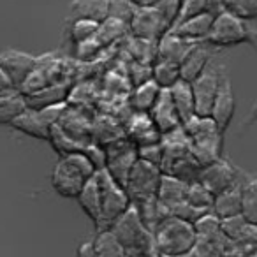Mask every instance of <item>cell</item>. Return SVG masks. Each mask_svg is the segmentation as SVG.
<instances>
[{
  "instance_id": "1",
  "label": "cell",
  "mask_w": 257,
  "mask_h": 257,
  "mask_svg": "<svg viewBox=\"0 0 257 257\" xmlns=\"http://www.w3.org/2000/svg\"><path fill=\"white\" fill-rule=\"evenodd\" d=\"M95 168L83 152L60 157L51 173V187L62 197H76L95 176Z\"/></svg>"
},
{
  "instance_id": "2",
  "label": "cell",
  "mask_w": 257,
  "mask_h": 257,
  "mask_svg": "<svg viewBox=\"0 0 257 257\" xmlns=\"http://www.w3.org/2000/svg\"><path fill=\"white\" fill-rule=\"evenodd\" d=\"M183 128L189 136L194 157L201 164V168H206L211 162L222 159L224 133L210 116H194L183 125Z\"/></svg>"
},
{
  "instance_id": "3",
  "label": "cell",
  "mask_w": 257,
  "mask_h": 257,
  "mask_svg": "<svg viewBox=\"0 0 257 257\" xmlns=\"http://www.w3.org/2000/svg\"><path fill=\"white\" fill-rule=\"evenodd\" d=\"M109 229L121 243L127 255L148 257L157 253L155 252L154 232L143 224L140 213L134 206H131L120 218H116Z\"/></svg>"
},
{
  "instance_id": "4",
  "label": "cell",
  "mask_w": 257,
  "mask_h": 257,
  "mask_svg": "<svg viewBox=\"0 0 257 257\" xmlns=\"http://www.w3.org/2000/svg\"><path fill=\"white\" fill-rule=\"evenodd\" d=\"M154 239L159 257H183L196 245L197 232L192 222L169 215L155 227Z\"/></svg>"
},
{
  "instance_id": "5",
  "label": "cell",
  "mask_w": 257,
  "mask_h": 257,
  "mask_svg": "<svg viewBox=\"0 0 257 257\" xmlns=\"http://www.w3.org/2000/svg\"><path fill=\"white\" fill-rule=\"evenodd\" d=\"M95 180L100 189V222L97 229L102 231V229H109L116 218H120L133 206V201L128 197L125 187L114 182L106 169L97 171Z\"/></svg>"
},
{
  "instance_id": "6",
  "label": "cell",
  "mask_w": 257,
  "mask_h": 257,
  "mask_svg": "<svg viewBox=\"0 0 257 257\" xmlns=\"http://www.w3.org/2000/svg\"><path fill=\"white\" fill-rule=\"evenodd\" d=\"M162 176H164V173H162V169L159 166H154L150 162L138 159L134 168L131 169L127 183H125V190H127L133 204L157 197Z\"/></svg>"
},
{
  "instance_id": "7",
  "label": "cell",
  "mask_w": 257,
  "mask_h": 257,
  "mask_svg": "<svg viewBox=\"0 0 257 257\" xmlns=\"http://www.w3.org/2000/svg\"><path fill=\"white\" fill-rule=\"evenodd\" d=\"M65 107H67V104L44 107V109H29L27 107L25 113L20 114L11 123V127H15L16 131H20L23 134L37 138V140L50 141L51 128H53V125H57L60 121Z\"/></svg>"
},
{
  "instance_id": "8",
  "label": "cell",
  "mask_w": 257,
  "mask_h": 257,
  "mask_svg": "<svg viewBox=\"0 0 257 257\" xmlns=\"http://www.w3.org/2000/svg\"><path fill=\"white\" fill-rule=\"evenodd\" d=\"M248 29L246 23L236 16L222 11L215 16L211 32L206 39V44L211 48H232L238 44L248 43Z\"/></svg>"
},
{
  "instance_id": "9",
  "label": "cell",
  "mask_w": 257,
  "mask_h": 257,
  "mask_svg": "<svg viewBox=\"0 0 257 257\" xmlns=\"http://www.w3.org/2000/svg\"><path fill=\"white\" fill-rule=\"evenodd\" d=\"M107 154V166L106 171L111 175L114 182H118L121 187H125L127 178L131 175V169L134 168L138 157V147L128 141L127 136L120 138V140L113 141V143L104 147Z\"/></svg>"
},
{
  "instance_id": "10",
  "label": "cell",
  "mask_w": 257,
  "mask_h": 257,
  "mask_svg": "<svg viewBox=\"0 0 257 257\" xmlns=\"http://www.w3.org/2000/svg\"><path fill=\"white\" fill-rule=\"evenodd\" d=\"M222 67L217 65H208V69L190 83L194 93V100H196V114L197 116H210L213 102L217 99V93L220 90L222 78H224V71Z\"/></svg>"
},
{
  "instance_id": "11",
  "label": "cell",
  "mask_w": 257,
  "mask_h": 257,
  "mask_svg": "<svg viewBox=\"0 0 257 257\" xmlns=\"http://www.w3.org/2000/svg\"><path fill=\"white\" fill-rule=\"evenodd\" d=\"M128 32L136 39L159 43L166 34L171 32V27L155 8H140L128 23Z\"/></svg>"
},
{
  "instance_id": "12",
  "label": "cell",
  "mask_w": 257,
  "mask_h": 257,
  "mask_svg": "<svg viewBox=\"0 0 257 257\" xmlns=\"http://www.w3.org/2000/svg\"><path fill=\"white\" fill-rule=\"evenodd\" d=\"M241 180V171L232 162H229L227 159L222 157L201 169L197 182L203 183L213 196H218V194L225 192V190L231 189L232 185H236Z\"/></svg>"
},
{
  "instance_id": "13",
  "label": "cell",
  "mask_w": 257,
  "mask_h": 257,
  "mask_svg": "<svg viewBox=\"0 0 257 257\" xmlns=\"http://www.w3.org/2000/svg\"><path fill=\"white\" fill-rule=\"evenodd\" d=\"M39 62L41 60L37 57H32L30 53H23L18 50L0 51V69L6 72L9 81L18 92L23 86V83L30 78V74L37 69Z\"/></svg>"
},
{
  "instance_id": "14",
  "label": "cell",
  "mask_w": 257,
  "mask_h": 257,
  "mask_svg": "<svg viewBox=\"0 0 257 257\" xmlns=\"http://www.w3.org/2000/svg\"><path fill=\"white\" fill-rule=\"evenodd\" d=\"M148 114H150L152 121L155 123V127L159 128V133L162 136L173 133V131H176V128H180L183 125L178 116V111H176L175 104H173L169 90H162L157 102H155V106L152 107V111Z\"/></svg>"
},
{
  "instance_id": "15",
  "label": "cell",
  "mask_w": 257,
  "mask_h": 257,
  "mask_svg": "<svg viewBox=\"0 0 257 257\" xmlns=\"http://www.w3.org/2000/svg\"><path fill=\"white\" fill-rule=\"evenodd\" d=\"M234 111H236V99H234V92H232L231 79L224 74L220 90H218L217 99H215L213 107H211L210 118L217 123V127L220 128L222 133H225L229 128V125H231L232 118H234Z\"/></svg>"
},
{
  "instance_id": "16",
  "label": "cell",
  "mask_w": 257,
  "mask_h": 257,
  "mask_svg": "<svg viewBox=\"0 0 257 257\" xmlns=\"http://www.w3.org/2000/svg\"><path fill=\"white\" fill-rule=\"evenodd\" d=\"M125 136L136 147H145V145L162 141V134L159 133V128L155 127L148 113H133L131 120L127 121Z\"/></svg>"
},
{
  "instance_id": "17",
  "label": "cell",
  "mask_w": 257,
  "mask_h": 257,
  "mask_svg": "<svg viewBox=\"0 0 257 257\" xmlns=\"http://www.w3.org/2000/svg\"><path fill=\"white\" fill-rule=\"evenodd\" d=\"M243 182H238L227 189L225 192L215 196L213 206H211V213L218 218V220H227L232 217H239L243 211Z\"/></svg>"
},
{
  "instance_id": "18",
  "label": "cell",
  "mask_w": 257,
  "mask_h": 257,
  "mask_svg": "<svg viewBox=\"0 0 257 257\" xmlns=\"http://www.w3.org/2000/svg\"><path fill=\"white\" fill-rule=\"evenodd\" d=\"M215 15L211 13H204L199 15L196 18L185 20V22H180L173 27L171 34L182 37V39L189 41V43L199 44V43H206L208 36L211 32V25H213Z\"/></svg>"
},
{
  "instance_id": "19",
  "label": "cell",
  "mask_w": 257,
  "mask_h": 257,
  "mask_svg": "<svg viewBox=\"0 0 257 257\" xmlns=\"http://www.w3.org/2000/svg\"><path fill=\"white\" fill-rule=\"evenodd\" d=\"M210 44L199 43L194 46V50L189 53V57L182 62L180 65V74H182V81L192 83L194 79H197L204 71L208 69V65L211 64V50Z\"/></svg>"
},
{
  "instance_id": "20",
  "label": "cell",
  "mask_w": 257,
  "mask_h": 257,
  "mask_svg": "<svg viewBox=\"0 0 257 257\" xmlns=\"http://www.w3.org/2000/svg\"><path fill=\"white\" fill-rule=\"evenodd\" d=\"M196 44L175 36V34H166L157 43V60L171 62V64L182 65V62L189 57Z\"/></svg>"
},
{
  "instance_id": "21",
  "label": "cell",
  "mask_w": 257,
  "mask_h": 257,
  "mask_svg": "<svg viewBox=\"0 0 257 257\" xmlns=\"http://www.w3.org/2000/svg\"><path fill=\"white\" fill-rule=\"evenodd\" d=\"M67 97H69L67 83H53V85L41 88L39 92L25 95V102L29 109H44V107L65 104Z\"/></svg>"
},
{
  "instance_id": "22",
  "label": "cell",
  "mask_w": 257,
  "mask_h": 257,
  "mask_svg": "<svg viewBox=\"0 0 257 257\" xmlns=\"http://www.w3.org/2000/svg\"><path fill=\"white\" fill-rule=\"evenodd\" d=\"M187 190H189V183L187 182L175 178V176L164 175L162 176L161 187H159L157 199L161 201V204L171 215V211L176 206H180V204L187 201Z\"/></svg>"
},
{
  "instance_id": "23",
  "label": "cell",
  "mask_w": 257,
  "mask_h": 257,
  "mask_svg": "<svg viewBox=\"0 0 257 257\" xmlns=\"http://www.w3.org/2000/svg\"><path fill=\"white\" fill-rule=\"evenodd\" d=\"M69 13L71 20H92L102 23L109 18V0H72Z\"/></svg>"
},
{
  "instance_id": "24",
  "label": "cell",
  "mask_w": 257,
  "mask_h": 257,
  "mask_svg": "<svg viewBox=\"0 0 257 257\" xmlns=\"http://www.w3.org/2000/svg\"><path fill=\"white\" fill-rule=\"evenodd\" d=\"M171 99L175 104L176 111H178V116L182 120V123L185 125L187 121H190L196 114V100H194L192 86L187 81H178L171 90Z\"/></svg>"
},
{
  "instance_id": "25",
  "label": "cell",
  "mask_w": 257,
  "mask_h": 257,
  "mask_svg": "<svg viewBox=\"0 0 257 257\" xmlns=\"http://www.w3.org/2000/svg\"><path fill=\"white\" fill-rule=\"evenodd\" d=\"M161 92H162V88L154 79L145 83V85L134 86L133 93L128 97V106H131L133 113H150L152 107L157 102Z\"/></svg>"
},
{
  "instance_id": "26",
  "label": "cell",
  "mask_w": 257,
  "mask_h": 257,
  "mask_svg": "<svg viewBox=\"0 0 257 257\" xmlns=\"http://www.w3.org/2000/svg\"><path fill=\"white\" fill-rule=\"evenodd\" d=\"M76 201H78L79 208L85 211L86 217H88L97 227L100 222V189H99V183H97L95 176L86 183L85 189L81 190V194L76 197Z\"/></svg>"
},
{
  "instance_id": "27",
  "label": "cell",
  "mask_w": 257,
  "mask_h": 257,
  "mask_svg": "<svg viewBox=\"0 0 257 257\" xmlns=\"http://www.w3.org/2000/svg\"><path fill=\"white\" fill-rule=\"evenodd\" d=\"M27 111L25 95L18 90L0 95V125H11L22 113Z\"/></svg>"
},
{
  "instance_id": "28",
  "label": "cell",
  "mask_w": 257,
  "mask_h": 257,
  "mask_svg": "<svg viewBox=\"0 0 257 257\" xmlns=\"http://www.w3.org/2000/svg\"><path fill=\"white\" fill-rule=\"evenodd\" d=\"M92 248L95 257H125L123 246L118 241L116 236L111 232V229L97 231L95 238L92 239Z\"/></svg>"
},
{
  "instance_id": "29",
  "label": "cell",
  "mask_w": 257,
  "mask_h": 257,
  "mask_svg": "<svg viewBox=\"0 0 257 257\" xmlns=\"http://www.w3.org/2000/svg\"><path fill=\"white\" fill-rule=\"evenodd\" d=\"M152 79H154L162 90H171L176 83L182 81L180 65L171 64V62H164V60H155Z\"/></svg>"
},
{
  "instance_id": "30",
  "label": "cell",
  "mask_w": 257,
  "mask_h": 257,
  "mask_svg": "<svg viewBox=\"0 0 257 257\" xmlns=\"http://www.w3.org/2000/svg\"><path fill=\"white\" fill-rule=\"evenodd\" d=\"M128 32V25L116 18H107L99 25V32H97L95 39L100 43V46H107V44L114 43V41L121 39L125 34Z\"/></svg>"
},
{
  "instance_id": "31",
  "label": "cell",
  "mask_w": 257,
  "mask_h": 257,
  "mask_svg": "<svg viewBox=\"0 0 257 257\" xmlns=\"http://www.w3.org/2000/svg\"><path fill=\"white\" fill-rule=\"evenodd\" d=\"M215 196L203 185L201 182L189 183V190H187V203L194 206L196 210H201L204 213H210L211 206H213Z\"/></svg>"
},
{
  "instance_id": "32",
  "label": "cell",
  "mask_w": 257,
  "mask_h": 257,
  "mask_svg": "<svg viewBox=\"0 0 257 257\" xmlns=\"http://www.w3.org/2000/svg\"><path fill=\"white\" fill-rule=\"evenodd\" d=\"M222 9L245 23L257 20V0H222Z\"/></svg>"
},
{
  "instance_id": "33",
  "label": "cell",
  "mask_w": 257,
  "mask_h": 257,
  "mask_svg": "<svg viewBox=\"0 0 257 257\" xmlns=\"http://www.w3.org/2000/svg\"><path fill=\"white\" fill-rule=\"evenodd\" d=\"M243 218L257 225V178H245L243 182Z\"/></svg>"
},
{
  "instance_id": "34",
  "label": "cell",
  "mask_w": 257,
  "mask_h": 257,
  "mask_svg": "<svg viewBox=\"0 0 257 257\" xmlns=\"http://www.w3.org/2000/svg\"><path fill=\"white\" fill-rule=\"evenodd\" d=\"M100 23L92 22V20H71V27H69V39L74 44H81L86 41L95 39L97 32H99Z\"/></svg>"
},
{
  "instance_id": "35",
  "label": "cell",
  "mask_w": 257,
  "mask_h": 257,
  "mask_svg": "<svg viewBox=\"0 0 257 257\" xmlns=\"http://www.w3.org/2000/svg\"><path fill=\"white\" fill-rule=\"evenodd\" d=\"M138 6L133 0H109V18H116L123 23H131L138 11Z\"/></svg>"
},
{
  "instance_id": "36",
  "label": "cell",
  "mask_w": 257,
  "mask_h": 257,
  "mask_svg": "<svg viewBox=\"0 0 257 257\" xmlns=\"http://www.w3.org/2000/svg\"><path fill=\"white\" fill-rule=\"evenodd\" d=\"M138 157H140L141 161H147V162H150V164L161 168L162 159H164V145H162V141H159V143L138 147Z\"/></svg>"
},
{
  "instance_id": "37",
  "label": "cell",
  "mask_w": 257,
  "mask_h": 257,
  "mask_svg": "<svg viewBox=\"0 0 257 257\" xmlns=\"http://www.w3.org/2000/svg\"><path fill=\"white\" fill-rule=\"evenodd\" d=\"M154 76V64H147V62H133L131 65V81L134 86L145 85V83L152 81Z\"/></svg>"
},
{
  "instance_id": "38",
  "label": "cell",
  "mask_w": 257,
  "mask_h": 257,
  "mask_svg": "<svg viewBox=\"0 0 257 257\" xmlns=\"http://www.w3.org/2000/svg\"><path fill=\"white\" fill-rule=\"evenodd\" d=\"M159 13L162 15V18L168 22V25L173 27L178 22V15H180V8H182V0H161L157 6H154Z\"/></svg>"
},
{
  "instance_id": "39",
  "label": "cell",
  "mask_w": 257,
  "mask_h": 257,
  "mask_svg": "<svg viewBox=\"0 0 257 257\" xmlns=\"http://www.w3.org/2000/svg\"><path fill=\"white\" fill-rule=\"evenodd\" d=\"M83 154L88 157V161L93 164L95 171H102L107 166V154L104 150V147H100L99 143H88L83 150Z\"/></svg>"
},
{
  "instance_id": "40",
  "label": "cell",
  "mask_w": 257,
  "mask_h": 257,
  "mask_svg": "<svg viewBox=\"0 0 257 257\" xmlns=\"http://www.w3.org/2000/svg\"><path fill=\"white\" fill-rule=\"evenodd\" d=\"M100 43L97 39H92V41H86V43H81V44H76V55H78L81 60H90L93 58L100 50Z\"/></svg>"
},
{
  "instance_id": "41",
  "label": "cell",
  "mask_w": 257,
  "mask_h": 257,
  "mask_svg": "<svg viewBox=\"0 0 257 257\" xmlns=\"http://www.w3.org/2000/svg\"><path fill=\"white\" fill-rule=\"evenodd\" d=\"M257 121V97H255V100H253V104L250 106V109H248V113H246V116L243 118V128L245 127H250L252 123H255Z\"/></svg>"
},
{
  "instance_id": "42",
  "label": "cell",
  "mask_w": 257,
  "mask_h": 257,
  "mask_svg": "<svg viewBox=\"0 0 257 257\" xmlns=\"http://www.w3.org/2000/svg\"><path fill=\"white\" fill-rule=\"evenodd\" d=\"M78 257H95V255H93L92 241H86V243H81V245H79Z\"/></svg>"
},
{
  "instance_id": "43",
  "label": "cell",
  "mask_w": 257,
  "mask_h": 257,
  "mask_svg": "<svg viewBox=\"0 0 257 257\" xmlns=\"http://www.w3.org/2000/svg\"><path fill=\"white\" fill-rule=\"evenodd\" d=\"M246 29H248V43L250 41H257V20H253V22L246 23Z\"/></svg>"
},
{
  "instance_id": "44",
  "label": "cell",
  "mask_w": 257,
  "mask_h": 257,
  "mask_svg": "<svg viewBox=\"0 0 257 257\" xmlns=\"http://www.w3.org/2000/svg\"><path fill=\"white\" fill-rule=\"evenodd\" d=\"M133 2L138 6V8H154V6H157L161 0H133Z\"/></svg>"
},
{
  "instance_id": "45",
  "label": "cell",
  "mask_w": 257,
  "mask_h": 257,
  "mask_svg": "<svg viewBox=\"0 0 257 257\" xmlns=\"http://www.w3.org/2000/svg\"><path fill=\"white\" fill-rule=\"evenodd\" d=\"M250 44H252V48L257 51V41H250Z\"/></svg>"
},
{
  "instance_id": "46",
  "label": "cell",
  "mask_w": 257,
  "mask_h": 257,
  "mask_svg": "<svg viewBox=\"0 0 257 257\" xmlns=\"http://www.w3.org/2000/svg\"><path fill=\"white\" fill-rule=\"evenodd\" d=\"M250 257H257V250H255V252H253V255H250Z\"/></svg>"
},
{
  "instance_id": "47",
  "label": "cell",
  "mask_w": 257,
  "mask_h": 257,
  "mask_svg": "<svg viewBox=\"0 0 257 257\" xmlns=\"http://www.w3.org/2000/svg\"><path fill=\"white\" fill-rule=\"evenodd\" d=\"M148 257H159V255H157V253H154V255H148Z\"/></svg>"
},
{
  "instance_id": "48",
  "label": "cell",
  "mask_w": 257,
  "mask_h": 257,
  "mask_svg": "<svg viewBox=\"0 0 257 257\" xmlns=\"http://www.w3.org/2000/svg\"><path fill=\"white\" fill-rule=\"evenodd\" d=\"M125 257H136V255H125Z\"/></svg>"
},
{
  "instance_id": "49",
  "label": "cell",
  "mask_w": 257,
  "mask_h": 257,
  "mask_svg": "<svg viewBox=\"0 0 257 257\" xmlns=\"http://www.w3.org/2000/svg\"><path fill=\"white\" fill-rule=\"evenodd\" d=\"M217 2H218V0H217Z\"/></svg>"
}]
</instances>
